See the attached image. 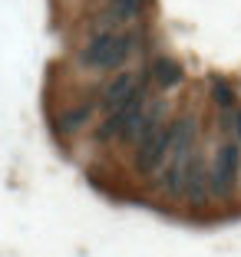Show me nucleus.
Returning a JSON list of instances; mask_svg holds the SVG:
<instances>
[{
  "label": "nucleus",
  "instance_id": "1",
  "mask_svg": "<svg viewBox=\"0 0 241 257\" xmlns=\"http://www.w3.org/2000/svg\"><path fill=\"white\" fill-rule=\"evenodd\" d=\"M136 43L139 37L132 30L122 33L119 27H103L90 37V43L79 50V63L90 69H119L129 56L136 53Z\"/></svg>",
  "mask_w": 241,
  "mask_h": 257
},
{
  "label": "nucleus",
  "instance_id": "2",
  "mask_svg": "<svg viewBox=\"0 0 241 257\" xmlns=\"http://www.w3.org/2000/svg\"><path fill=\"white\" fill-rule=\"evenodd\" d=\"M195 152V119L192 115H182L172 122V139H169V152L158 172H162V188L169 195H182V185H185V168L189 159Z\"/></svg>",
  "mask_w": 241,
  "mask_h": 257
},
{
  "label": "nucleus",
  "instance_id": "3",
  "mask_svg": "<svg viewBox=\"0 0 241 257\" xmlns=\"http://www.w3.org/2000/svg\"><path fill=\"white\" fill-rule=\"evenodd\" d=\"M238 168H241V149L234 142H225L215 152V162L208 168V188L218 198H228L238 188Z\"/></svg>",
  "mask_w": 241,
  "mask_h": 257
},
{
  "label": "nucleus",
  "instance_id": "4",
  "mask_svg": "<svg viewBox=\"0 0 241 257\" xmlns=\"http://www.w3.org/2000/svg\"><path fill=\"white\" fill-rule=\"evenodd\" d=\"M169 139H172V125H162L152 128L145 139H139V149H136V168L139 172H158V165H162V159H166L169 152Z\"/></svg>",
  "mask_w": 241,
  "mask_h": 257
},
{
  "label": "nucleus",
  "instance_id": "5",
  "mask_svg": "<svg viewBox=\"0 0 241 257\" xmlns=\"http://www.w3.org/2000/svg\"><path fill=\"white\" fill-rule=\"evenodd\" d=\"M182 195H189L195 204H202V201H205V195H208V168H205V159L198 155V152H192V159H189Z\"/></svg>",
  "mask_w": 241,
  "mask_h": 257
},
{
  "label": "nucleus",
  "instance_id": "6",
  "mask_svg": "<svg viewBox=\"0 0 241 257\" xmlns=\"http://www.w3.org/2000/svg\"><path fill=\"white\" fill-rule=\"evenodd\" d=\"M136 83H139L136 73H119V76H113V83L106 86L103 96H99V106H103V112H113V109H119L122 102L132 96Z\"/></svg>",
  "mask_w": 241,
  "mask_h": 257
},
{
  "label": "nucleus",
  "instance_id": "7",
  "mask_svg": "<svg viewBox=\"0 0 241 257\" xmlns=\"http://www.w3.org/2000/svg\"><path fill=\"white\" fill-rule=\"evenodd\" d=\"M149 76L152 79H155L158 86H162V89H175V86L182 83V66L175 60H169V56H158L155 63H152V69H149Z\"/></svg>",
  "mask_w": 241,
  "mask_h": 257
},
{
  "label": "nucleus",
  "instance_id": "8",
  "mask_svg": "<svg viewBox=\"0 0 241 257\" xmlns=\"http://www.w3.org/2000/svg\"><path fill=\"white\" fill-rule=\"evenodd\" d=\"M211 99H215L221 109H231L234 106V89L225 83V79H211Z\"/></svg>",
  "mask_w": 241,
  "mask_h": 257
},
{
  "label": "nucleus",
  "instance_id": "9",
  "mask_svg": "<svg viewBox=\"0 0 241 257\" xmlns=\"http://www.w3.org/2000/svg\"><path fill=\"white\" fill-rule=\"evenodd\" d=\"M86 119H90V106H79V109H73V112L63 115V125H66L69 132H73V128H79Z\"/></svg>",
  "mask_w": 241,
  "mask_h": 257
},
{
  "label": "nucleus",
  "instance_id": "10",
  "mask_svg": "<svg viewBox=\"0 0 241 257\" xmlns=\"http://www.w3.org/2000/svg\"><path fill=\"white\" fill-rule=\"evenodd\" d=\"M238 139H241V112H238Z\"/></svg>",
  "mask_w": 241,
  "mask_h": 257
}]
</instances>
